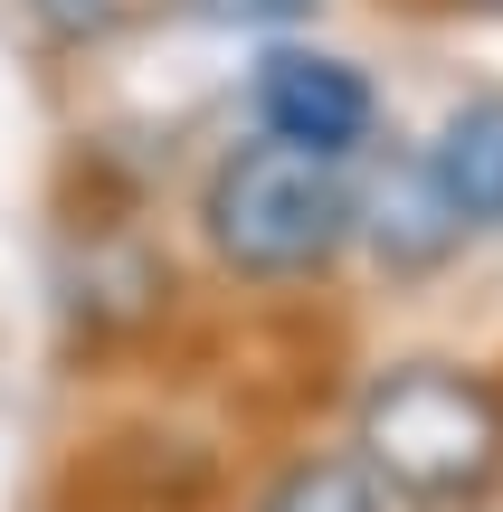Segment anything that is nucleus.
<instances>
[{
  "instance_id": "nucleus-1",
  "label": "nucleus",
  "mask_w": 503,
  "mask_h": 512,
  "mask_svg": "<svg viewBox=\"0 0 503 512\" xmlns=\"http://www.w3.org/2000/svg\"><path fill=\"white\" fill-rule=\"evenodd\" d=\"M352 465L390 512H456L503 484V389L466 361H390L352 399Z\"/></svg>"
},
{
  "instance_id": "nucleus-2",
  "label": "nucleus",
  "mask_w": 503,
  "mask_h": 512,
  "mask_svg": "<svg viewBox=\"0 0 503 512\" xmlns=\"http://www.w3.org/2000/svg\"><path fill=\"white\" fill-rule=\"evenodd\" d=\"M200 238L247 285H314L352 247V171L295 143H228L200 181Z\"/></svg>"
},
{
  "instance_id": "nucleus-3",
  "label": "nucleus",
  "mask_w": 503,
  "mask_h": 512,
  "mask_svg": "<svg viewBox=\"0 0 503 512\" xmlns=\"http://www.w3.org/2000/svg\"><path fill=\"white\" fill-rule=\"evenodd\" d=\"M380 105H371V76L333 48H266L257 57V133L266 143H295L314 162H361Z\"/></svg>"
},
{
  "instance_id": "nucleus-4",
  "label": "nucleus",
  "mask_w": 503,
  "mask_h": 512,
  "mask_svg": "<svg viewBox=\"0 0 503 512\" xmlns=\"http://www.w3.org/2000/svg\"><path fill=\"white\" fill-rule=\"evenodd\" d=\"M428 181L437 200H447L456 228H494L503 238V95H466V105H447V124L428 133Z\"/></svg>"
},
{
  "instance_id": "nucleus-5",
  "label": "nucleus",
  "mask_w": 503,
  "mask_h": 512,
  "mask_svg": "<svg viewBox=\"0 0 503 512\" xmlns=\"http://www.w3.org/2000/svg\"><path fill=\"white\" fill-rule=\"evenodd\" d=\"M352 238H371L390 266H437L466 228L447 219V200H437V181H428V162H390L371 190L352 181Z\"/></svg>"
},
{
  "instance_id": "nucleus-6",
  "label": "nucleus",
  "mask_w": 503,
  "mask_h": 512,
  "mask_svg": "<svg viewBox=\"0 0 503 512\" xmlns=\"http://www.w3.org/2000/svg\"><path fill=\"white\" fill-rule=\"evenodd\" d=\"M247 512H390V494L352 465V446H333V456H285Z\"/></svg>"
},
{
  "instance_id": "nucleus-7",
  "label": "nucleus",
  "mask_w": 503,
  "mask_h": 512,
  "mask_svg": "<svg viewBox=\"0 0 503 512\" xmlns=\"http://www.w3.org/2000/svg\"><path fill=\"white\" fill-rule=\"evenodd\" d=\"M29 10L48 19V38H67V48H76V38H105L114 19H124V0H29Z\"/></svg>"
},
{
  "instance_id": "nucleus-8",
  "label": "nucleus",
  "mask_w": 503,
  "mask_h": 512,
  "mask_svg": "<svg viewBox=\"0 0 503 512\" xmlns=\"http://www.w3.org/2000/svg\"><path fill=\"white\" fill-rule=\"evenodd\" d=\"M181 10H200V19H228V29H285V19H304L314 0H181Z\"/></svg>"
},
{
  "instance_id": "nucleus-9",
  "label": "nucleus",
  "mask_w": 503,
  "mask_h": 512,
  "mask_svg": "<svg viewBox=\"0 0 503 512\" xmlns=\"http://www.w3.org/2000/svg\"><path fill=\"white\" fill-rule=\"evenodd\" d=\"M475 10H503V0H475Z\"/></svg>"
}]
</instances>
